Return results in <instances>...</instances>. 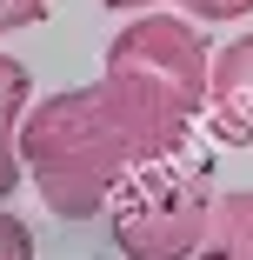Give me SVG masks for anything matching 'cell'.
Here are the masks:
<instances>
[{"instance_id":"7","label":"cell","mask_w":253,"mask_h":260,"mask_svg":"<svg viewBox=\"0 0 253 260\" xmlns=\"http://www.w3.org/2000/svg\"><path fill=\"white\" fill-rule=\"evenodd\" d=\"M0 260H33V234H27L20 214H7V207H0Z\"/></svg>"},{"instance_id":"3","label":"cell","mask_w":253,"mask_h":260,"mask_svg":"<svg viewBox=\"0 0 253 260\" xmlns=\"http://www.w3.org/2000/svg\"><path fill=\"white\" fill-rule=\"evenodd\" d=\"M107 74H133L154 80L173 100H187L193 114H207V74H213V47L193 34V20L180 14H133L114 40H107Z\"/></svg>"},{"instance_id":"1","label":"cell","mask_w":253,"mask_h":260,"mask_svg":"<svg viewBox=\"0 0 253 260\" xmlns=\"http://www.w3.org/2000/svg\"><path fill=\"white\" fill-rule=\"evenodd\" d=\"M187 127L193 107L173 100L167 87L133 74H100L87 87H60L33 100L20 127V153H27V180L60 220H93L140 167L187 153Z\"/></svg>"},{"instance_id":"2","label":"cell","mask_w":253,"mask_h":260,"mask_svg":"<svg viewBox=\"0 0 253 260\" xmlns=\"http://www.w3.org/2000/svg\"><path fill=\"white\" fill-rule=\"evenodd\" d=\"M107 214H114V247L127 260H193L213 220V187L200 167L167 153L107 200Z\"/></svg>"},{"instance_id":"5","label":"cell","mask_w":253,"mask_h":260,"mask_svg":"<svg viewBox=\"0 0 253 260\" xmlns=\"http://www.w3.org/2000/svg\"><path fill=\"white\" fill-rule=\"evenodd\" d=\"M27 107H33V74L27 60L0 54V200H7L27 174V153H20V127H27Z\"/></svg>"},{"instance_id":"8","label":"cell","mask_w":253,"mask_h":260,"mask_svg":"<svg viewBox=\"0 0 253 260\" xmlns=\"http://www.w3.org/2000/svg\"><path fill=\"white\" fill-rule=\"evenodd\" d=\"M180 7H187L193 20H246L253 0H180Z\"/></svg>"},{"instance_id":"10","label":"cell","mask_w":253,"mask_h":260,"mask_svg":"<svg viewBox=\"0 0 253 260\" xmlns=\"http://www.w3.org/2000/svg\"><path fill=\"white\" fill-rule=\"evenodd\" d=\"M100 7H120L127 14V7H180V0H100Z\"/></svg>"},{"instance_id":"9","label":"cell","mask_w":253,"mask_h":260,"mask_svg":"<svg viewBox=\"0 0 253 260\" xmlns=\"http://www.w3.org/2000/svg\"><path fill=\"white\" fill-rule=\"evenodd\" d=\"M33 20H47V0H0V34H20Z\"/></svg>"},{"instance_id":"4","label":"cell","mask_w":253,"mask_h":260,"mask_svg":"<svg viewBox=\"0 0 253 260\" xmlns=\"http://www.w3.org/2000/svg\"><path fill=\"white\" fill-rule=\"evenodd\" d=\"M207 127L227 147H253V34L227 40L207 74Z\"/></svg>"},{"instance_id":"6","label":"cell","mask_w":253,"mask_h":260,"mask_svg":"<svg viewBox=\"0 0 253 260\" xmlns=\"http://www.w3.org/2000/svg\"><path fill=\"white\" fill-rule=\"evenodd\" d=\"M193 260H253V187L213 193V220Z\"/></svg>"}]
</instances>
